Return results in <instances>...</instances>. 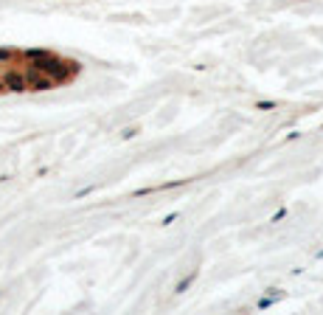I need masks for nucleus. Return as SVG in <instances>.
<instances>
[{
  "label": "nucleus",
  "instance_id": "nucleus-1",
  "mask_svg": "<svg viewBox=\"0 0 323 315\" xmlns=\"http://www.w3.org/2000/svg\"><path fill=\"white\" fill-rule=\"evenodd\" d=\"M76 59L54 51H17L0 48V96L3 93H34L70 85L79 76Z\"/></svg>",
  "mask_w": 323,
  "mask_h": 315
}]
</instances>
